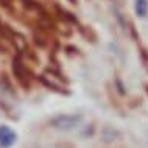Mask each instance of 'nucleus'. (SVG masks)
<instances>
[{
	"label": "nucleus",
	"instance_id": "6e6552de",
	"mask_svg": "<svg viewBox=\"0 0 148 148\" xmlns=\"http://www.w3.org/2000/svg\"><path fill=\"white\" fill-rule=\"evenodd\" d=\"M23 5L30 10H41V5H39L36 0H23Z\"/></svg>",
	"mask_w": 148,
	"mask_h": 148
},
{
	"label": "nucleus",
	"instance_id": "20e7f679",
	"mask_svg": "<svg viewBox=\"0 0 148 148\" xmlns=\"http://www.w3.org/2000/svg\"><path fill=\"white\" fill-rule=\"evenodd\" d=\"M119 137H120V131L112 128V126H105L101 130V140L105 143H112Z\"/></svg>",
	"mask_w": 148,
	"mask_h": 148
},
{
	"label": "nucleus",
	"instance_id": "39448f33",
	"mask_svg": "<svg viewBox=\"0 0 148 148\" xmlns=\"http://www.w3.org/2000/svg\"><path fill=\"white\" fill-rule=\"evenodd\" d=\"M38 79H39V81L42 83L44 86L50 87L51 90H55V92H59V94H66V95H69V90L62 89V87L59 86V84H56V83H53V81H49V79H47V77H45V75H39V77H38Z\"/></svg>",
	"mask_w": 148,
	"mask_h": 148
},
{
	"label": "nucleus",
	"instance_id": "423d86ee",
	"mask_svg": "<svg viewBox=\"0 0 148 148\" xmlns=\"http://www.w3.org/2000/svg\"><path fill=\"white\" fill-rule=\"evenodd\" d=\"M134 10L139 17H147L148 14V0H136L134 2Z\"/></svg>",
	"mask_w": 148,
	"mask_h": 148
},
{
	"label": "nucleus",
	"instance_id": "9d476101",
	"mask_svg": "<svg viewBox=\"0 0 148 148\" xmlns=\"http://www.w3.org/2000/svg\"><path fill=\"white\" fill-rule=\"evenodd\" d=\"M5 2H8V0H5Z\"/></svg>",
	"mask_w": 148,
	"mask_h": 148
},
{
	"label": "nucleus",
	"instance_id": "f257e3e1",
	"mask_svg": "<svg viewBox=\"0 0 148 148\" xmlns=\"http://www.w3.org/2000/svg\"><path fill=\"white\" fill-rule=\"evenodd\" d=\"M81 122H83V115H79V114H61L51 119L50 125L53 128H56V130L69 131V130L77 128Z\"/></svg>",
	"mask_w": 148,
	"mask_h": 148
},
{
	"label": "nucleus",
	"instance_id": "0eeeda50",
	"mask_svg": "<svg viewBox=\"0 0 148 148\" xmlns=\"http://www.w3.org/2000/svg\"><path fill=\"white\" fill-rule=\"evenodd\" d=\"M58 13L61 14L62 19H66L67 22H72V23H78V19L75 17V16H72V13H69V11L62 10V8H58Z\"/></svg>",
	"mask_w": 148,
	"mask_h": 148
},
{
	"label": "nucleus",
	"instance_id": "7ed1b4c3",
	"mask_svg": "<svg viewBox=\"0 0 148 148\" xmlns=\"http://www.w3.org/2000/svg\"><path fill=\"white\" fill-rule=\"evenodd\" d=\"M13 70H14V73H16V78L19 79V83L23 86V87H30V81H28V78H27V67L22 64L21 61V58H16L14 61H13Z\"/></svg>",
	"mask_w": 148,
	"mask_h": 148
},
{
	"label": "nucleus",
	"instance_id": "1a4fd4ad",
	"mask_svg": "<svg viewBox=\"0 0 148 148\" xmlns=\"http://www.w3.org/2000/svg\"><path fill=\"white\" fill-rule=\"evenodd\" d=\"M115 86H117V89H119V94H120V95H125V94H126L125 86H123V83L120 81V79H115Z\"/></svg>",
	"mask_w": 148,
	"mask_h": 148
},
{
	"label": "nucleus",
	"instance_id": "f03ea898",
	"mask_svg": "<svg viewBox=\"0 0 148 148\" xmlns=\"http://www.w3.org/2000/svg\"><path fill=\"white\" fill-rule=\"evenodd\" d=\"M16 139H17V134H16L10 126H6V125L0 126V147L2 148L13 147Z\"/></svg>",
	"mask_w": 148,
	"mask_h": 148
}]
</instances>
